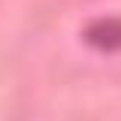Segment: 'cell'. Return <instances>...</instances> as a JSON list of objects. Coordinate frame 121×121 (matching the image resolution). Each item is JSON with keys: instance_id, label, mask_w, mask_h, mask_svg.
<instances>
[{"instance_id": "cell-1", "label": "cell", "mask_w": 121, "mask_h": 121, "mask_svg": "<svg viewBox=\"0 0 121 121\" xmlns=\"http://www.w3.org/2000/svg\"><path fill=\"white\" fill-rule=\"evenodd\" d=\"M82 36L97 52H121V18H100L88 24Z\"/></svg>"}]
</instances>
